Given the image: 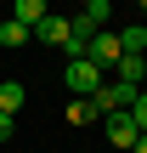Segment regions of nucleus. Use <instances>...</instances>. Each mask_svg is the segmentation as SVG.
<instances>
[{
	"instance_id": "obj_1",
	"label": "nucleus",
	"mask_w": 147,
	"mask_h": 153,
	"mask_svg": "<svg viewBox=\"0 0 147 153\" xmlns=\"http://www.w3.org/2000/svg\"><path fill=\"white\" fill-rule=\"evenodd\" d=\"M62 79H68V97H96V91L108 85V74H102V68H96L91 57H68Z\"/></svg>"
},
{
	"instance_id": "obj_2",
	"label": "nucleus",
	"mask_w": 147,
	"mask_h": 153,
	"mask_svg": "<svg viewBox=\"0 0 147 153\" xmlns=\"http://www.w3.org/2000/svg\"><path fill=\"white\" fill-rule=\"evenodd\" d=\"M136 97H142L136 85H125V79H108V85H102L91 102H96V114L108 119V114H130V102H136Z\"/></svg>"
},
{
	"instance_id": "obj_3",
	"label": "nucleus",
	"mask_w": 147,
	"mask_h": 153,
	"mask_svg": "<svg viewBox=\"0 0 147 153\" xmlns=\"http://www.w3.org/2000/svg\"><path fill=\"white\" fill-rule=\"evenodd\" d=\"M85 57H91V62H96V68L108 74V68H119L125 45H119V34H108V28H102V34H91V51H85Z\"/></svg>"
},
{
	"instance_id": "obj_4",
	"label": "nucleus",
	"mask_w": 147,
	"mask_h": 153,
	"mask_svg": "<svg viewBox=\"0 0 147 153\" xmlns=\"http://www.w3.org/2000/svg\"><path fill=\"white\" fill-rule=\"evenodd\" d=\"M108 142H113L119 153H136V142H142L136 119H130V114H108Z\"/></svg>"
},
{
	"instance_id": "obj_5",
	"label": "nucleus",
	"mask_w": 147,
	"mask_h": 153,
	"mask_svg": "<svg viewBox=\"0 0 147 153\" xmlns=\"http://www.w3.org/2000/svg\"><path fill=\"white\" fill-rule=\"evenodd\" d=\"M34 34H40L45 45H62V51H68V45H74V17H45Z\"/></svg>"
},
{
	"instance_id": "obj_6",
	"label": "nucleus",
	"mask_w": 147,
	"mask_h": 153,
	"mask_svg": "<svg viewBox=\"0 0 147 153\" xmlns=\"http://www.w3.org/2000/svg\"><path fill=\"white\" fill-rule=\"evenodd\" d=\"M11 17H17L23 28H40V23L51 17V6H45V0H17V6H11Z\"/></svg>"
},
{
	"instance_id": "obj_7",
	"label": "nucleus",
	"mask_w": 147,
	"mask_h": 153,
	"mask_svg": "<svg viewBox=\"0 0 147 153\" xmlns=\"http://www.w3.org/2000/svg\"><path fill=\"white\" fill-rule=\"evenodd\" d=\"M62 119H68V125H91V119H102V114H96V102H91V97H68Z\"/></svg>"
},
{
	"instance_id": "obj_8",
	"label": "nucleus",
	"mask_w": 147,
	"mask_h": 153,
	"mask_svg": "<svg viewBox=\"0 0 147 153\" xmlns=\"http://www.w3.org/2000/svg\"><path fill=\"white\" fill-rule=\"evenodd\" d=\"M113 74H119L125 85H136V91H142V79H147V57H119V68H113Z\"/></svg>"
},
{
	"instance_id": "obj_9",
	"label": "nucleus",
	"mask_w": 147,
	"mask_h": 153,
	"mask_svg": "<svg viewBox=\"0 0 147 153\" xmlns=\"http://www.w3.org/2000/svg\"><path fill=\"white\" fill-rule=\"evenodd\" d=\"M23 102H28V91H23L17 79H6V85H0V114H11V119H17V108H23Z\"/></svg>"
},
{
	"instance_id": "obj_10",
	"label": "nucleus",
	"mask_w": 147,
	"mask_h": 153,
	"mask_svg": "<svg viewBox=\"0 0 147 153\" xmlns=\"http://www.w3.org/2000/svg\"><path fill=\"white\" fill-rule=\"evenodd\" d=\"M23 40H28V28H23L17 17H6V23H0V45L11 51V45H23Z\"/></svg>"
},
{
	"instance_id": "obj_11",
	"label": "nucleus",
	"mask_w": 147,
	"mask_h": 153,
	"mask_svg": "<svg viewBox=\"0 0 147 153\" xmlns=\"http://www.w3.org/2000/svg\"><path fill=\"white\" fill-rule=\"evenodd\" d=\"M130 119H136V131H142V136H147V91H142V97H136V102H130Z\"/></svg>"
},
{
	"instance_id": "obj_12",
	"label": "nucleus",
	"mask_w": 147,
	"mask_h": 153,
	"mask_svg": "<svg viewBox=\"0 0 147 153\" xmlns=\"http://www.w3.org/2000/svg\"><path fill=\"white\" fill-rule=\"evenodd\" d=\"M11 131H17V119H11V114H0V142H11Z\"/></svg>"
},
{
	"instance_id": "obj_13",
	"label": "nucleus",
	"mask_w": 147,
	"mask_h": 153,
	"mask_svg": "<svg viewBox=\"0 0 147 153\" xmlns=\"http://www.w3.org/2000/svg\"><path fill=\"white\" fill-rule=\"evenodd\" d=\"M136 153H147V136H142V142H136Z\"/></svg>"
}]
</instances>
